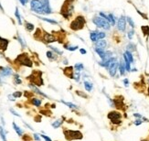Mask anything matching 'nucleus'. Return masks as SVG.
<instances>
[{
	"label": "nucleus",
	"instance_id": "obj_1",
	"mask_svg": "<svg viewBox=\"0 0 149 141\" xmlns=\"http://www.w3.org/2000/svg\"><path fill=\"white\" fill-rule=\"evenodd\" d=\"M63 134L65 136V138L67 140H78V139H82L83 138L82 133L80 130H70V129H64L63 130Z\"/></svg>",
	"mask_w": 149,
	"mask_h": 141
},
{
	"label": "nucleus",
	"instance_id": "obj_2",
	"mask_svg": "<svg viewBox=\"0 0 149 141\" xmlns=\"http://www.w3.org/2000/svg\"><path fill=\"white\" fill-rule=\"evenodd\" d=\"M85 23H86L85 17H83V16H78V17H76L75 19H73L72 21H71V23H70V28L74 31L80 30V29L83 28Z\"/></svg>",
	"mask_w": 149,
	"mask_h": 141
},
{
	"label": "nucleus",
	"instance_id": "obj_3",
	"mask_svg": "<svg viewBox=\"0 0 149 141\" xmlns=\"http://www.w3.org/2000/svg\"><path fill=\"white\" fill-rule=\"evenodd\" d=\"M93 24L98 27V28H104V29H110L111 28V24L108 22V20H106L105 18L101 17H95L93 18Z\"/></svg>",
	"mask_w": 149,
	"mask_h": 141
},
{
	"label": "nucleus",
	"instance_id": "obj_4",
	"mask_svg": "<svg viewBox=\"0 0 149 141\" xmlns=\"http://www.w3.org/2000/svg\"><path fill=\"white\" fill-rule=\"evenodd\" d=\"M30 7L38 14H44V6L40 0H31Z\"/></svg>",
	"mask_w": 149,
	"mask_h": 141
},
{
	"label": "nucleus",
	"instance_id": "obj_5",
	"mask_svg": "<svg viewBox=\"0 0 149 141\" xmlns=\"http://www.w3.org/2000/svg\"><path fill=\"white\" fill-rule=\"evenodd\" d=\"M107 117L111 120L112 124L113 125H120L122 123L121 121L122 115L121 113H119L117 111H111V112H109Z\"/></svg>",
	"mask_w": 149,
	"mask_h": 141
},
{
	"label": "nucleus",
	"instance_id": "obj_6",
	"mask_svg": "<svg viewBox=\"0 0 149 141\" xmlns=\"http://www.w3.org/2000/svg\"><path fill=\"white\" fill-rule=\"evenodd\" d=\"M16 62H19L20 64L28 66V67H32V65H33L32 61L28 58V56L27 54H21V55H19V56L16 59Z\"/></svg>",
	"mask_w": 149,
	"mask_h": 141
},
{
	"label": "nucleus",
	"instance_id": "obj_7",
	"mask_svg": "<svg viewBox=\"0 0 149 141\" xmlns=\"http://www.w3.org/2000/svg\"><path fill=\"white\" fill-rule=\"evenodd\" d=\"M119 68V62L116 61V59L114 58L112 63L110 64V66L108 67V71H109V74L111 75L112 77H114L116 74V71H117V69Z\"/></svg>",
	"mask_w": 149,
	"mask_h": 141
},
{
	"label": "nucleus",
	"instance_id": "obj_8",
	"mask_svg": "<svg viewBox=\"0 0 149 141\" xmlns=\"http://www.w3.org/2000/svg\"><path fill=\"white\" fill-rule=\"evenodd\" d=\"M117 28L121 32L125 31V28H126V17L124 16H121L119 17L118 22H117Z\"/></svg>",
	"mask_w": 149,
	"mask_h": 141
},
{
	"label": "nucleus",
	"instance_id": "obj_9",
	"mask_svg": "<svg viewBox=\"0 0 149 141\" xmlns=\"http://www.w3.org/2000/svg\"><path fill=\"white\" fill-rule=\"evenodd\" d=\"M12 74V70L8 67H5V68H1V70H0V76L2 77H6L9 76Z\"/></svg>",
	"mask_w": 149,
	"mask_h": 141
},
{
	"label": "nucleus",
	"instance_id": "obj_10",
	"mask_svg": "<svg viewBox=\"0 0 149 141\" xmlns=\"http://www.w3.org/2000/svg\"><path fill=\"white\" fill-rule=\"evenodd\" d=\"M43 3L44 6V14H50L51 13V8L50 6V1L49 0H40Z\"/></svg>",
	"mask_w": 149,
	"mask_h": 141
},
{
	"label": "nucleus",
	"instance_id": "obj_11",
	"mask_svg": "<svg viewBox=\"0 0 149 141\" xmlns=\"http://www.w3.org/2000/svg\"><path fill=\"white\" fill-rule=\"evenodd\" d=\"M43 40H45L46 42H48V43H52V42H55V41H56V38L54 37L53 35H51V34L47 33V32H46V33L44 34V37H43Z\"/></svg>",
	"mask_w": 149,
	"mask_h": 141
},
{
	"label": "nucleus",
	"instance_id": "obj_12",
	"mask_svg": "<svg viewBox=\"0 0 149 141\" xmlns=\"http://www.w3.org/2000/svg\"><path fill=\"white\" fill-rule=\"evenodd\" d=\"M63 71H64V74L66 75V76H68L69 78H71V79L73 78V73H74L73 67H71V66L66 67L64 70H63Z\"/></svg>",
	"mask_w": 149,
	"mask_h": 141
},
{
	"label": "nucleus",
	"instance_id": "obj_13",
	"mask_svg": "<svg viewBox=\"0 0 149 141\" xmlns=\"http://www.w3.org/2000/svg\"><path fill=\"white\" fill-rule=\"evenodd\" d=\"M8 40L6 39H3L2 37H0V51H6L8 45Z\"/></svg>",
	"mask_w": 149,
	"mask_h": 141
},
{
	"label": "nucleus",
	"instance_id": "obj_14",
	"mask_svg": "<svg viewBox=\"0 0 149 141\" xmlns=\"http://www.w3.org/2000/svg\"><path fill=\"white\" fill-rule=\"evenodd\" d=\"M28 86H29L31 90L33 91L34 93H36L37 94H40V95L43 96V97H47V98H48V95H47V94H45V93H43V92H41V91H40L39 88H37L36 86H34L33 84H29Z\"/></svg>",
	"mask_w": 149,
	"mask_h": 141
},
{
	"label": "nucleus",
	"instance_id": "obj_15",
	"mask_svg": "<svg viewBox=\"0 0 149 141\" xmlns=\"http://www.w3.org/2000/svg\"><path fill=\"white\" fill-rule=\"evenodd\" d=\"M107 46V42L106 40H99L98 41L95 42V48H99V49H105Z\"/></svg>",
	"mask_w": 149,
	"mask_h": 141
},
{
	"label": "nucleus",
	"instance_id": "obj_16",
	"mask_svg": "<svg viewBox=\"0 0 149 141\" xmlns=\"http://www.w3.org/2000/svg\"><path fill=\"white\" fill-rule=\"evenodd\" d=\"M90 39L93 42L98 41V31H96V30L92 31L90 34Z\"/></svg>",
	"mask_w": 149,
	"mask_h": 141
},
{
	"label": "nucleus",
	"instance_id": "obj_17",
	"mask_svg": "<svg viewBox=\"0 0 149 141\" xmlns=\"http://www.w3.org/2000/svg\"><path fill=\"white\" fill-rule=\"evenodd\" d=\"M95 51L96 53L98 54L100 58L101 59V61L104 59V57H105V53H106V51H104L103 49H99V48H95Z\"/></svg>",
	"mask_w": 149,
	"mask_h": 141
},
{
	"label": "nucleus",
	"instance_id": "obj_18",
	"mask_svg": "<svg viewBox=\"0 0 149 141\" xmlns=\"http://www.w3.org/2000/svg\"><path fill=\"white\" fill-rule=\"evenodd\" d=\"M83 84H84L85 90L87 91V92H92V90H93V85L92 82H90L89 81H84Z\"/></svg>",
	"mask_w": 149,
	"mask_h": 141
},
{
	"label": "nucleus",
	"instance_id": "obj_19",
	"mask_svg": "<svg viewBox=\"0 0 149 141\" xmlns=\"http://www.w3.org/2000/svg\"><path fill=\"white\" fill-rule=\"evenodd\" d=\"M119 70H120V74L121 75H124L126 68H125V63L124 62H121L119 63Z\"/></svg>",
	"mask_w": 149,
	"mask_h": 141
},
{
	"label": "nucleus",
	"instance_id": "obj_20",
	"mask_svg": "<svg viewBox=\"0 0 149 141\" xmlns=\"http://www.w3.org/2000/svg\"><path fill=\"white\" fill-rule=\"evenodd\" d=\"M60 102H61L62 104H64L65 105H67L68 107L71 108V109H78V105L72 104V103H70V102H65V101H63V100H61Z\"/></svg>",
	"mask_w": 149,
	"mask_h": 141
},
{
	"label": "nucleus",
	"instance_id": "obj_21",
	"mask_svg": "<svg viewBox=\"0 0 149 141\" xmlns=\"http://www.w3.org/2000/svg\"><path fill=\"white\" fill-rule=\"evenodd\" d=\"M62 124H63V120H62V119H58V120H56L55 122H53V123L51 124V126H52L54 128H59Z\"/></svg>",
	"mask_w": 149,
	"mask_h": 141
},
{
	"label": "nucleus",
	"instance_id": "obj_22",
	"mask_svg": "<svg viewBox=\"0 0 149 141\" xmlns=\"http://www.w3.org/2000/svg\"><path fill=\"white\" fill-rule=\"evenodd\" d=\"M13 127H14V129H15V131H16V133H17V134L19 136V137H21V136L23 135L22 129H21L19 127H17L16 123H13Z\"/></svg>",
	"mask_w": 149,
	"mask_h": 141
},
{
	"label": "nucleus",
	"instance_id": "obj_23",
	"mask_svg": "<svg viewBox=\"0 0 149 141\" xmlns=\"http://www.w3.org/2000/svg\"><path fill=\"white\" fill-rule=\"evenodd\" d=\"M108 22L111 24V26H114V24H115V18H114V16H113V14H109L108 16Z\"/></svg>",
	"mask_w": 149,
	"mask_h": 141
},
{
	"label": "nucleus",
	"instance_id": "obj_24",
	"mask_svg": "<svg viewBox=\"0 0 149 141\" xmlns=\"http://www.w3.org/2000/svg\"><path fill=\"white\" fill-rule=\"evenodd\" d=\"M31 104L39 107V106H40V104H41V100H40V99L38 98H33L31 99Z\"/></svg>",
	"mask_w": 149,
	"mask_h": 141
},
{
	"label": "nucleus",
	"instance_id": "obj_25",
	"mask_svg": "<svg viewBox=\"0 0 149 141\" xmlns=\"http://www.w3.org/2000/svg\"><path fill=\"white\" fill-rule=\"evenodd\" d=\"M83 68H84V66H83V64L82 63H76L75 64V66H74V69H75V70L76 71H82V70H83Z\"/></svg>",
	"mask_w": 149,
	"mask_h": 141
},
{
	"label": "nucleus",
	"instance_id": "obj_26",
	"mask_svg": "<svg viewBox=\"0 0 149 141\" xmlns=\"http://www.w3.org/2000/svg\"><path fill=\"white\" fill-rule=\"evenodd\" d=\"M141 29H142V32L144 33L145 36H148L149 35V27L148 26H142Z\"/></svg>",
	"mask_w": 149,
	"mask_h": 141
},
{
	"label": "nucleus",
	"instance_id": "obj_27",
	"mask_svg": "<svg viewBox=\"0 0 149 141\" xmlns=\"http://www.w3.org/2000/svg\"><path fill=\"white\" fill-rule=\"evenodd\" d=\"M124 54L126 55V57L128 58V60L130 61V62H131V63H133V62H134V57H133V55H132V52H130V51H126Z\"/></svg>",
	"mask_w": 149,
	"mask_h": 141
},
{
	"label": "nucleus",
	"instance_id": "obj_28",
	"mask_svg": "<svg viewBox=\"0 0 149 141\" xmlns=\"http://www.w3.org/2000/svg\"><path fill=\"white\" fill-rule=\"evenodd\" d=\"M40 19L44 20V21H47L49 23H51V24H54V25H57L58 22H57L56 20H53V19H50V18H46V17H40Z\"/></svg>",
	"mask_w": 149,
	"mask_h": 141
},
{
	"label": "nucleus",
	"instance_id": "obj_29",
	"mask_svg": "<svg viewBox=\"0 0 149 141\" xmlns=\"http://www.w3.org/2000/svg\"><path fill=\"white\" fill-rule=\"evenodd\" d=\"M15 15H16V17L17 18V22H18V24L19 25H21L22 24V22H21V17H20V15H19V12H18V8H16V12H15Z\"/></svg>",
	"mask_w": 149,
	"mask_h": 141
},
{
	"label": "nucleus",
	"instance_id": "obj_30",
	"mask_svg": "<svg viewBox=\"0 0 149 141\" xmlns=\"http://www.w3.org/2000/svg\"><path fill=\"white\" fill-rule=\"evenodd\" d=\"M135 49H136V47H135V44H133V43H130L129 45L127 46V51H130V52L135 51Z\"/></svg>",
	"mask_w": 149,
	"mask_h": 141
},
{
	"label": "nucleus",
	"instance_id": "obj_31",
	"mask_svg": "<svg viewBox=\"0 0 149 141\" xmlns=\"http://www.w3.org/2000/svg\"><path fill=\"white\" fill-rule=\"evenodd\" d=\"M80 78H81V75H80V71H74L72 79H74L75 81H76V82H79Z\"/></svg>",
	"mask_w": 149,
	"mask_h": 141
},
{
	"label": "nucleus",
	"instance_id": "obj_32",
	"mask_svg": "<svg viewBox=\"0 0 149 141\" xmlns=\"http://www.w3.org/2000/svg\"><path fill=\"white\" fill-rule=\"evenodd\" d=\"M0 136H1V138H2V140L3 141H6V134L4 132V129L2 127H0Z\"/></svg>",
	"mask_w": 149,
	"mask_h": 141
},
{
	"label": "nucleus",
	"instance_id": "obj_33",
	"mask_svg": "<svg viewBox=\"0 0 149 141\" xmlns=\"http://www.w3.org/2000/svg\"><path fill=\"white\" fill-rule=\"evenodd\" d=\"M26 29L28 31H32L34 29V25L33 24H31V23L27 22L26 23Z\"/></svg>",
	"mask_w": 149,
	"mask_h": 141
},
{
	"label": "nucleus",
	"instance_id": "obj_34",
	"mask_svg": "<svg viewBox=\"0 0 149 141\" xmlns=\"http://www.w3.org/2000/svg\"><path fill=\"white\" fill-rule=\"evenodd\" d=\"M106 36V34L102 32V31H98V40H103Z\"/></svg>",
	"mask_w": 149,
	"mask_h": 141
},
{
	"label": "nucleus",
	"instance_id": "obj_35",
	"mask_svg": "<svg viewBox=\"0 0 149 141\" xmlns=\"http://www.w3.org/2000/svg\"><path fill=\"white\" fill-rule=\"evenodd\" d=\"M126 21L129 23V25L132 27V28H135V22H134V20L131 18L130 17H126Z\"/></svg>",
	"mask_w": 149,
	"mask_h": 141
},
{
	"label": "nucleus",
	"instance_id": "obj_36",
	"mask_svg": "<svg viewBox=\"0 0 149 141\" xmlns=\"http://www.w3.org/2000/svg\"><path fill=\"white\" fill-rule=\"evenodd\" d=\"M47 57H48L50 60H55L56 59V57H55V55H54L51 51H47Z\"/></svg>",
	"mask_w": 149,
	"mask_h": 141
},
{
	"label": "nucleus",
	"instance_id": "obj_37",
	"mask_svg": "<svg viewBox=\"0 0 149 141\" xmlns=\"http://www.w3.org/2000/svg\"><path fill=\"white\" fill-rule=\"evenodd\" d=\"M76 94L77 95H79V96H82V97H83V98H88L87 94L82 93V92H81V91H76Z\"/></svg>",
	"mask_w": 149,
	"mask_h": 141
},
{
	"label": "nucleus",
	"instance_id": "obj_38",
	"mask_svg": "<svg viewBox=\"0 0 149 141\" xmlns=\"http://www.w3.org/2000/svg\"><path fill=\"white\" fill-rule=\"evenodd\" d=\"M14 82H15V83H16V84H20V83L22 82H21V80H20V78L18 77V75H16V76H15Z\"/></svg>",
	"mask_w": 149,
	"mask_h": 141
},
{
	"label": "nucleus",
	"instance_id": "obj_39",
	"mask_svg": "<svg viewBox=\"0 0 149 141\" xmlns=\"http://www.w3.org/2000/svg\"><path fill=\"white\" fill-rule=\"evenodd\" d=\"M66 48H67V50H69L70 51H76L77 49H79V47L78 46H70V47H66Z\"/></svg>",
	"mask_w": 149,
	"mask_h": 141
},
{
	"label": "nucleus",
	"instance_id": "obj_40",
	"mask_svg": "<svg viewBox=\"0 0 149 141\" xmlns=\"http://www.w3.org/2000/svg\"><path fill=\"white\" fill-rule=\"evenodd\" d=\"M21 95H22V93H21V92H15V93H13V96H14L15 98H19V97H21Z\"/></svg>",
	"mask_w": 149,
	"mask_h": 141
},
{
	"label": "nucleus",
	"instance_id": "obj_41",
	"mask_svg": "<svg viewBox=\"0 0 149 141\" xmlns=\"http://www.w3.org/2000/svg\"><path fill=\"white\" fill-rule=\"evenodd\" d=\"M134 33H135V31L133 30V29L128 32V38H129V40H132L133 39V37H134Z\"/></svg>",
	"mask_w": 149,
	"mask_h": 141
},
{
	"label": "nucleus",
	"instance_id": "obj_42",
	"mask_svg": "<svg viewBox=\"0 0 149 141\" xmlns=\"http://www.w3.org/2000/svg\"><path fill=\"white\" fill-rule=\"evenodd\" d=\"M10 112H11L12 114H13V115H14V116H18V117H20V115L18 113H17V112H16V111L14 110V109H10Z\"/></svg>",
	"mask_w": 149,
	"mask_h": 141
},
{
	"label": "nucleus",
	"instance_id": "obj_43",
	"mask_svg": "<svg viewBox=\"0 0 149 141\" xmlns=\"http://www.w3.org/2000/svg\"><path fill=\"white\" fill-rule=\"evenodd\" d=\"M142 123H143V121H142L141 119H136V120L135 121V123H134V124H135V126H139V125H141Z\"/></svg>",
	"mask_w": 149,
	"mask_h": 141
},
{
	"label": "nucleus",
	"instance_id": "obj_44",
	"mask_svg": "<svg viewBox=\"0 0 149 141\" xmlns=\"http://www.w3.org/2000/svg\"><path fill=\"white\" fill-rule=\"evenodd\" d=\"M50 49H52V50H53L54 51H56V52H57L58 54H59V55H61V54H62V51H59V50H58L57 48H53V47H51Z\"/></svg>",
	"mask_w": 149,
	"mask_h": 141
},
{
	"label": "nucleus",
	"instance_id": "obj_45",
	"mask_svg": "<svg viewBox=\"0 0 149 141\" xmlns=\"http://www.w3.org/2000/svg\"><path fill=\"white\" fill-rule=\"evenodd\" d=\"M33 137H34V139H35V140H37V141H40V136L38 135V134H34Z\"/></svg>",
	"mask_w": 149,
	"mask_h": 141
},
{
	"label": "nucleus",
	"instance_id": "obj_46",
	"mask_svg": "<svg viewBox=\"0 0 149 141\" xmlns=\"http://www.w3.org/2000/svg\"><path fill=\"white\" fill-rule=\"evenodd\" d=\"M40 137H41V138H44V139H45L46 141H51L50 138H49V137H47V136H45V135H41V136H40Z\"/></svg>",
	"mask_w": 149,
	"mask_h": 141
},
{
	"label": "nucleus",
	"instance_id": "obj_47",
	"mask_svg": "<svg viewBox=\"0 0 149 141\" xmlns=\"http://www.w3.org/2000/svg\"><path fill=\"white\" fill-rule=\"evenodd\" d=\"M124 85H125V86H128V85H129V81H128V79H124Z\"/></svg>",
	"mask_w": 149,
	"mask_h": 141
},
{
	"label": "nucleus",
	"instance_id": "obj_48",
	"mask_svg": "<svg viewBox=\"0 0 149 141\" xmlns=\"http://www.w3.org/2000/svg\"><path fill=\"white\" fill-rule=\"evenodd\" d=\"M19 1H20V3L22 4L23 6H25L26 4L28 3V0H19Z\"/></svg>",
	"mask_w": 149,
	"mask_h": 141
},
{
	"label": "nucleus",
	"instance_id": "obj_49",
	"mask_svg": "<svg viewBox=\"0 0 149 141\" xmlns=\"http://www.w3.org/2000/svg\"><path fill=\"white\" fill-rule=\"evenodd\" d=\"M80 52H81V54H86L87 53L86 50H84V49H81V50H80Z\"/></svg>",
	"mask_w": 149,
	"mask_h": 141
},
{
	"label": "nucleus",
	"instance_id": "obj_50",
	"mask_svg": "<svg viewBox=\"0 0 149 141\" xmlns=\"http://www.w3.org/2000/svg\"><path fill=\"white\" fill-rule=\"evenodd\" d=\"M134 116H135V117H138V118H143L140 114H134Z\"/></svg>",
	"mask_w": 149,
	"mask_h": 141
},
{
	"label": "nucleus",
	"instance_id": "obj_51",
	"mask_svg": "<svg viewBox=\"0 0 149 141\" xmlns=\"http://www.w3.org/2000/svg\"><path fill=\"white\" fill-rule=\"evenodd\" d=\"M8 98H9V99H11V101H15V97H14V96L12 97L11 95H8Z\"/></svg>",
	"mask_w": 149,
	"mask_h": 141
},
{
	"label": "nucleus",
	"instance_id": "obj_52",
	"mask_svg": "<svg viewBox=\"0 0 149 141\" xmlns=\"http://www.w3.org/2000/svg\"><path fill=\"white\" fill-rule=\"evenodd\" d=\"M147 93H148V96H149V87H148V89H147Z\"/></svg>",
	"mask_w": 149,
	"mask_h": 141
}]
</instances>
